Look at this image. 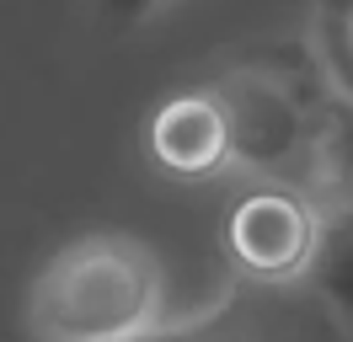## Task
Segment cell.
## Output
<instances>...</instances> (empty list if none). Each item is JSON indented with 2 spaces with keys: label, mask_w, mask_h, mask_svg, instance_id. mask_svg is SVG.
Returning <instances> with one entry per match:
<instances>
[{
  "label": "cell",
  "mask_w": 353,
  "mask_h": 342,
  "mask_svg": "<svg viewBox=\"0 0 353 342\" xmlns=\"http://www.w3.org/2000/svg\"><path fill=\"white\" fill-rule=\"evenodd\" d=\"M134 342H220V337H134Z\"/></svg>",
  "instance_id": "cell-6"
},
{
  "label": "cell",
  "mask_w": 353,
  "mask_h": 342,
  "mask_svg": "<svg viewBox=\"0 0 353 342\" xmlns=\"http://www.w3.org/2000/svg\"><path fill=\"white\" fill-rule=\"evenodd\" d=\"M38 342H134L161 316V268L123 235H91L48 262L32 283Z\"/></svg>",
  "instance_id": "cell-1"
},
{
  "label": "cell",
  "mask_w": 353,
  "mask_h": 342,
  "mask_svg": "<svg viewBox=\"0 0 353 342\" xmlns=\"http://www.w3.org/2000/svg\"><path fill=\"white\" fill-rule=\"evenodd\" d=\"M150 139H155V155L172 171H209L214 161H225V145H230L225 112L214 102H199V97L166 107V112L155 118Z\"/></svg>",
  "instance_id": "cell-3"
},
{
  "label": "cell",
  "mask_w": 353,
  "mask_h": 342,
  "mask_svg": "<svg viewBox=\"0 0 353 342\" xmlns=\"http://www.w3.org/2000/svg\"><path fill=\"white\" fill-rule=\"evenodd\" d=\"M310 278L327 294V305L353 326V214H337L327 230H316Z\"/></svg>",
  "instance_id": "cell-4"
},
{
  "label": "cell",
  "mask_w": 353,
  "mask_h": 342,
  "mask_svg": "<svg viewBox=\"0 0 353 342\" xmlns=\"http://www.w3.org/2000/svg\"><path fill=\"white\" fill-rule=\"evenodd\" d=\"M155 0H102V17L108 21H139Z\"/></svg>",
  "instance_id": "cell-5"
},
{
  "label": "cell",
  "mask_w": 353,
  "mask_h": 342,
  "mask_svg": "<svg viewBox=\"0 0 353 342\" xmlns=\"http://www.w3.org/2000/svg\"><path fill=\"white\" fill-rule=\"evenodd\" d=\"M230 252L241 256V268L263 278H289L310 268L316 252V219L305 203H294L284 192H257L230 214Z\"/></svg>",
  "instance_id": "cell-2"
}]
</instances>
